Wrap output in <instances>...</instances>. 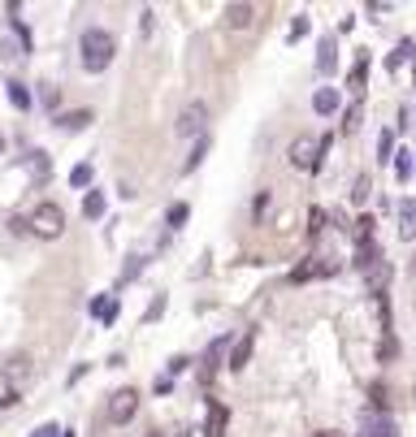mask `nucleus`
Returning <instances> with one entry per match:
<instances>
[{
  "label": "nucleus",
  "mask_w": 416,
  "mask_h": 437,
  "mask_svg": "<svg viewBox=\"0 0 416 437\" xmlns=\"http://www.w3.org/2000/svg\"><path fill=\"white\" fill-rule=\"evenodd\" d=\"M31 377H35V359H31L26 351H18V355H9V359H5V381H9V386H18V390H22Z\"/></svg>",
  "instance_id": "8"
},
{
  "label": "nucleus",
  "mask_w": 416,
  "mask_h": 437,
  "mask_svg": "<svg viewBox=\"0 0 416 437\" xmlns=\"http://www.w3.org/2000/svg\"><path fill=\"white\" fill-rule=\"evenodd\" d=\"M83 216H87V221H100V216H104V195H100V191H87V199H83Z\"/></svg>",
  "instance_id": "24"
},
{
  "label": "nucleus",
  "mask_w": 416,
  "mask_h": 437,
  "mask_svg": "<svg viewBox=\"0 0 416 437\" xmlns=\"http://www.w3.org/2000/svg\"><path fill=\"white\" fill-rule=\"evenodd\" d=\"M364 78H369V52H360V57H355V65H351V74H347V91L360 95V91H364Z\"/></svg>",
  "instance_id": "16"
},
{
  "label": "nucleus",
  "mask_w": 416,
  "mask_h": 437,
  "mask_svg": "<svg viewBox=\"0 0 416 437\" xmlns=\"http://www.w3.org/2000/svg\"><path fill=\"white\" fill-rule=\"evenodd\" d=\"M187 216H191V208H187V204H170V212H165V221H170V226L178 230V226L187 221Z\"/></svg>",
  "instance_id": "31"
},
{
  "label": "nucleus",
  "mask_w": 416,
  "mask_h": 437,
  "mask_svg": "<svg viewBox=\"0 0 416 437\" xmlns=\"http://www.w3.org/2000/svg\"><path fill=\"white\" fill-rule=\"evenodd\" d=\"M135 411H139V390L122 386L118 394H109V420H113V424H126V420H135Z\"/></svg>",
  "instance_id": "5"
},
{
  "label": "nucleus",
  "mask_w": 416,
  "mask_h": 437,
  "mask_svg": "<svg viewBox=\"0 0 416 437\" xmlns=\"http://www.w3.org/2000/svg\"><path fill=\"white\" fill-rule=\"evenodd\" d=\"M61 433H66V428H57V424H39L31 437H61Z\"/></svg>",
  "instance_id": "39"
},
{
  "label": "nucleus",
  "mask_w": 416,
  "mask_h": 437,
  "mask_svg": "<svg viewBox=\"0 0 416 437\" xmlns=\"http://www.w3.org/2000/svg\"><path fill=\"white\" fill-rule=\"evenodd\" d=\"M222 22H226L230 31H247V26L256 22V5H243V0H234V5L222 9Z\"/></svg>",
  "instance_id": "9"
},
{
  "label": "nucleus",
  "mask_w": 416,
  "mask_h": 437,
  "mask_svg": "<svg viewBox=\"0 0 416 437\" xmlns=\"http://www.w3.org/2000/svg\"><path fill=\"white\" fill-rule=\"evenodd\" d=\"M204 126H208V104L204 100H191L187 108H182V113H178V135L182 139H204Z\"/></svg>",
  "instance_id": "4"
},
{
  "label": "nucleus",
  "mask_w": 416,
  "mask_h": 437,
  "mask_svg": "<svg viewBox=\"0 0 416 437\" xmlns=\"http://www.w3.org/2000/svg\"><path fill=\"white\" fill-rule=\"evenodd\" d=\"M373 226H378V221H373L369 212H364L360 221H355V243H373Z\"/></svg>",
  "instance_id": "29"
},
{
  "label": "nucleus",
  "mask_w": 416,
  "mask_h": 437,
  "mask_svg": "<svg viewBox=\"0 0 416 437\" xmlns=\"http://www.w3.org/2000/svg\"><path fill=\"white\" fill-rule=\"evenodd\" d=\"M9 230H14V234H26V230H31V226H26V221H22V216H9Z\"/></svg>",
  "instance_id": "42"
},
{
  "label": "nucleus",
  "mask_w": 416,
  "mask_h": 437,
  "mask_svg": "<svg viewBox=\"0 0 416 437\" xmlns=\"http://www.w3.org/2000/svg\"><path fill=\"white\" fill-rule=\"evenodd\" d=\"M334 65H338V43L326 35V39L317 43V74H334Z\"/></svg>",
  "instance_id": "12"
},
{
  "label": "nucleus",
  "mask_w": 416,
  "mask_h": 437,
  "mask_svg": "<svg viewBox=\"0 0 416 437\" xmlns=\"http://www.w3.org/2000/svg\"><path fill=\"white\" fill-rule=\"evenodd\" d=\"M251 208H256V216H260V212H265V208H269V191H260V195H256V204H251Z\"/></svg>",
  "instance_id": "41"
},
{
  "label": "nucleus",
  "mask_w": 416,
  "mask_h": 437,
  "mask_svg": "<svg viewBox=\"0 0 416 437\" xmlns=\"http://www.w3.org/2000/svg\"><path fill=\"white\" fill-rule=\"evenodd\" d=\"M308 31H312V22H308V18H303V14H299V18H295V22H291V31H286V39H291V43H295V39H303V35H308Z\"/></svg>",
  "instance_id": "32"
},
{
  "label": "nucleus",
  "mask_w": 416,
  "mask_h": 437,
  "mask_svg": "<svg viewBox=\"0 0 416 437\" xmlns=\"http://www.w3.org/2000/svg\"><path fill=\"white\" fill-rule=\"evenodd\" d=\"M26 226H31L35 238H61V230H66V212H61V204L43 199V204L26 216Z\"/></svg>",
  "instance_id": "3"
},
{
  "label": "nucleus",
  "mask_w": 416,
  "mask_h": 437,
  "mask_svg": "<svg viewBox=\"0 0 416 437\" xmlns=\"http://www.w3.org/2000/svg\"><path fill=\"white\" fill-rule=\"evenodd\" d=\"M338 104H343V95H338L334 87H321L317 95H312V113H321V117H334V113H338Z\"/></svg>",
  "instance_id": "11"
},
{
  "label": "nucleus",
  "mask_w": 416,
  "mask_h": 437,
  "mask_svg": "<svg viewBox=\"0 0 416 437\" xmlns=\"http://www.w3.org/2000/svg\"><path fill=\"white\" fill-rule=\"evenodd\" d=\"M412 78H416V70H412Z\"/></svg>",
  "instance_id": "45"
},
{
  "label": "nucleus",
  "mask_w": 416,
  "mask_h": 437,
  "mask_svg": "<svg viewBox=\"0 0 416 437\" xmlns=\"http://www.w3.org/2000/svg\"><path fill=\"white\" fill-rule=\"evenodd\" d=\"M378 160H395V135L390 130H382V139H378Z\"/></svg>",
  "instance_id": "30"
},
{
  "label": "nucleus",
  "mask_w": 416,
  "mask_h": 437,
  "mask_svg": "<svg viewBox=\"0 0 416 437\" xmlns=\"http://www.w3.org/2000/svg\"><path fill=\"white\" fill-rule=\"evenodd\" d=\"M412 57H416V43H412V39H399V43H395V52L386 57V70H390V74H399Z\"/></svg>",
  "instance_id": "15"
},
{
  "label": "nucleus",
  "mask_w": 416,
  "mask_h": 437,
  "mask_svg": "<svg viewBox=\"0 0 416 437\" xmlns=\"http://www.w3.org/2000/svg\"><path fill=\"white\" fill-rule=\"evenodd\" d=\"M326 152H330V135H295V143H291V165L317 174Z\"/></svg>",
  "instance_id": "2"
},
{
  "label": "nucleus",
  "mask_w": 416,
  "mask_h": 437,
  "mask_svg": "<svg viewBox=\"0 0 416 437\" xmlns=\"http://www.w3.org/2000/svg\"><path fill=\"white\" fill-rule=\"evenodd\" d=\"M39 100H43L48 108H57V104H61V91L52 87V83H43V87H39Z\"/></svg>",
  "instance_id": "34"
},
{
  "label": "nucleus",
  "mask_w": 416,
  "mask_h": 437,
  "mask_svg": "<svg viewBox=\"0 0 416 437\" xmlns=\"http://www.w3.org/2000/svg\"><path fill=\"white\" fill-rule=\"evenodd\" d=\"M312 437H338V433H312Z\"/></svg>",
  "instance_id": "43"
},
{
  "label": "nucleus",
  "mask_w": 416,
  "mask_h": 437,
  "mask_svg": "<svg viewBox=\"0 0 416 437\" xmlns=\"http://www.w3.org/2000/svg\"><path fill=\"white\" fill-rule=\"evenodd\" d=\"M226 347H234V342H230V338H213V342H208V351H204V377H213V372L222 368Z\"/></svg>",
  "instance_id": "13"
},
{
  "label": "nucleus",
  "mask_w": 416,
  "mask_h": 437,
  "mask_svg": "<svg viewBox=\"0 0 416 437\" xmlns=\"http://www.w3.org/2000/svg\"><path fill=\"white\" fill-rule=\"evenodd\" d=\"M91 316H95V320H104V325H113V320H118V299H113V295L91 299Z\"/></svg>",
  "instance_id": "19"
},
{
  "label": "nucleus",
  "mask_w": 416,
  "mask_h": 437,
  "mask_svg": "<svg viewBox=\"0 0 416 437\" xmlns=\"http://www.w3.org/2000/svg\"><path fill=\"white\" fill-rule=\"evenodd\" d=\"M226 420H230V416H226L222 403H208V424H204V433H208V437H226Z\"/></svg>",
  "instance_id": "18"
},
{
  "label": "nucleus",
  "mask_w": 416,
  "mask_h": 437,
  "mask_svg": "<svg viewBox=\"0 0 416 437\" xmlns=\"http://www.w3.org/2000/svg\"><path fill=\"white\" fill-rule=\"evenodd\" d=\"M0 147H5V139H0Z\"/></svg>",
  "instance_id": "44"
},
{
  "label": "nucleus",
  "mask_w": 416,
  "mask_h": 437,
  "mask_svg": "<svg viewBox=\"0 0 416 437\" xmlns=\"http://www.w3.org/2000/svg\"><path fill=\"white\" fill-rule=\"evenodd\" d=\"M91 178H95L91 165H74V169H70V186H78V191H83V186L91 191Z\"/></svg>",
  "instance_id": "28"
},
{
  "label": "nucleus",
  "mask_w": 416,
  "mask_h": 437,
  "mask_svg": "<svg viewBox=\"0 0 416 437\" xmlns=\"http://www.w3.org/2000/svg\"><path fill=\"white\" fill-rule=\"evenodd\" d=\"M378 264H382V247H378V243H360V247H355V268H360V273H373Z\"/></svg>",
  "instance_id": "14"
},
{
  "label": "nucleus",
  "mask_w": 416,
  "mask_h": 437,
  "mask_svg": "<svg viewBox=\"0 0 416 437\" xmlns=\"http://www.w3.org/2000/svg\"><path fill=\"white\" fill-rule=\"evenodd\" d=\"M161 312H165V295H156V299L147 303V312H143V320L152 325V320H156V316H161Z\"/></svg>",
  "instance_id": "36"
},
{
  "label": "nucleus",
  "mask_w": 416,
  "mask_h": 437,
  "mask_svg": "<svg viewBox=\"0 0 416 437\" xmlns=\"http://www.w3.org/2000/svg\"><path fill=\"white\" fill-rule=\"evenodd\" d=\"M395 351H399V342L386 334V342H382V351H378V355H382V359H395Z\"/></svg>",
  "instance_id": "40"
},
{
  "label": "nucleus",
  "mask_w": 416,
  "mask_h": 437,
  "mask_svg": "<svg viewBox=\"0 0 416 437\" xmlns=\"http://www.w3.org/2000/svg\"><path fill=\"white\" fill-rule=\"evenodd\" d=\"M78 57H83V70L87 74H104L118 57V39L104 31V26H87L83 39H78Z\"/></svg>",
  "instance_id": "1"
},
{
  "label": "nucleus",
  "mask_w": 416,
  "mask_h": 437,
  "mask_svg": "<svg viewBox=\"0 0 416 437\" xmlns=\"http://www.w3.org/2000/svg\"><path fill=\"white\" fill-rule=\"evenodd\" d=\"M22 165H26V174H31V182H48V174H52V160H48L43 152H31V156L22 160Z\"/></svg>",
  "instance_id": "17"
},
{
  "label": "nucleus",
  "mask_w": 416,
  "mask_h": 437,
  "mask_svg": "<svg viewBox=\"0 0 416 437\" xmlns=\"http://www.w3.org/2000/svg\"><path fill=\"white\" fill-rule=\"evenodd\" d=\"M187 368H191L187 355H174V359H170V377H178V372H187Z\"/></svg>",
  "instance_id": "38"
},
{
  "label": "nucleus",
  "mask_w": 416,
  "mask_h": 437,
  "mask_svg": "<svg viewBox=\"0 0 416 437\" xmlns=\"http://www.w3.org/2000/svg\"><path fill=\"white\" fill-rule=\"evenodd\" d=\"M57 126H61V130H83V126H91V108H74V113L57 117Z\"/></svg>",
  "instance_id": "22"
},
{
  "label": "nucleus",
  "mask_w": 416,
  "mask_h": 437,
  "mask_svg": "<svg viewBox=\"0 0 416 437\" xmlns=\"http://www.w3.org/2000/svg\"><path fill=\"white\" fill-rule=\"evenodd\" d=\"M334 273H338V264H334V260L312 256L308 264H299V268L291 273V282H317V278H334Z\"/></svg>",
  "instance_id": "7"
},
{
  "label": "nucleus",
  "mask_w": 416,
  "mask_h": 437,
  "mask_svg": "<svg viewBox=\"0 0 416 437\" xmlns=\"http://www.w3.org/2000/svg\"><path fill=\"white\" fill-rule=\"evenodd\" d=\"M326 230V212L321 208H312V216H308V234H321Z\"/></svg>",
  "instance_id": "37"
},
{
  "label": "nucleus",
  "mask_w": 416,
  "mask_h": 437,
  "mask_svg": "<svg viewBox=\"0 0 416 437\" xmlns=\"http://www.w3.org/2000/svg\"><path fill=\"white\" fill-rule=\"evenodd\" d=\"M251 347H256V330H247V334H239V338H234V347H230V368H234V372H243V368H247Z\"/></svg>",
  "instance_id": "10"
},
{
  "label": "nucleus",
  "mask_w": 416,
  "mask_h": 437,
  "mask_svg": "<svg viewBox=\"0 0 416 437\" xmlns=\"http://www.w3.org/2000/svg\"><path fill=\"white\" fill-rule=\"evenodd\" d=\"M360 437H399V428H395V420L386 416V411H364L360 416Z\"/></svg>",
  "instance_id": "6"
},
{
  "label": "nucleus",
  "mask_w": 416,
  "mask_h": 437,
  "mask_svg": "<svg viewBox=\"0 0 416 437\" xmlns=\"http://www.w3.org/2000/svg\"><path fill=\"white\" fill-rule=\"evenodd\" d=\"M369 399H373V411H386V386H382V381L369 386Z\"/></svg>",
  "instance_id": "35"
},
{
  "label": "nucleus",
  "mask_w": 416,
  "mask_h": 437,
  "mask_svg": "<svg viewBox=\"0 0 416 437\" xmlns=\"http://www.w3.org/2000/svg\"><path fill=\"white\" fill-rule=\"evenodd\" d=\"M399 234L403 238L416 234V199H399Z\"/></svg>",
  "instance_id": "20"
},
{
  "label": "nucleus",
  "mask_w": 416,
  "mask_h": 437,
  "mask_svg": "<svg viewBox=\"0 0 416 437\" xmlns=\"http://www.w3.org/2000/svg\"><path fill=\"white\" fill-rule=\"evenodd\" d=\"M412 156H416V152L399 147V152H395V160H390V165H395V178H399V182H407V178H412Z\"/></svg>",
  "instance_id": "23"
},
{
  "label": "nucleus",
  "mask_w": 416,
  "mask_h": 437,
  "mask_svg": "<svg viewBox=\"0 0 416 437\" xmlns=\"http://www.w3.org/2000/svg\"><path fill=\"white\" fill-rule=\"evenodd\" d=\"M5 95H9V104H14V108H31V87H26V83L9 78V83H5Z\"/></svg>",
  "instance_id": "21"
},
{
  "label": "nucleus",
  "mask_w": 416,
  "mask_h": 437,
  "mask_svg": "<svg viewBox=\"0 0 416 437\" xmlns=\"http://www.w3.org/2000/svg\"><path fill=\"white\" fill-rule=\"evenodd\" d=\"M360 117H364V104H360V100H351V108L343 113V130H347V135H355V130H360Z\"/></svg>",
  "instance_id": "25"
},
{
  "label": "nucleus",
  "mask_w": 416,
  "mask_h": 437,
  "mask_svg": "<svg viewBox=\"0 0 416 437\" xmlns=\"http://www.w3.org/2000/svg\"><path fill=\"white\" fill-rule=\"evenodd\" d=\"M369 195H373V182H369V174H360V178L351 182V204H364Z\"/></svg>",
  "instance_id": "27"
},
{
  "label": "nucleus",
  "mask_w": 416,
  "mask_h": 437,
  "mask_svg": "<svg viewBox=\"0 0 416 437\" xmlns=\"http://www.w3.org/2000/svg\"><path fill=\"white\" fill-rule=\"evenodd\" d=\"M139 273H143V256H130V260H126V268H122V282H135Z\"/></svg>",
  "instance_id": "33"
},
{
  "label": "nucleus",
  "mask_w": 416,
  "mask_h": 437,
  "mask_svg": "<svg viewBox=\"0 0 416 437\" xmlns=\"http://www.w3.org/2000/svg\"><path fill=\"white\" fill-rule=\"evenodd\" d=\"M204 156H208V139H195V147H191V156H187V165H182V174L199 169V165H204Z\"/></svg>",
  "instance_id": "26"
}]
</instances>
